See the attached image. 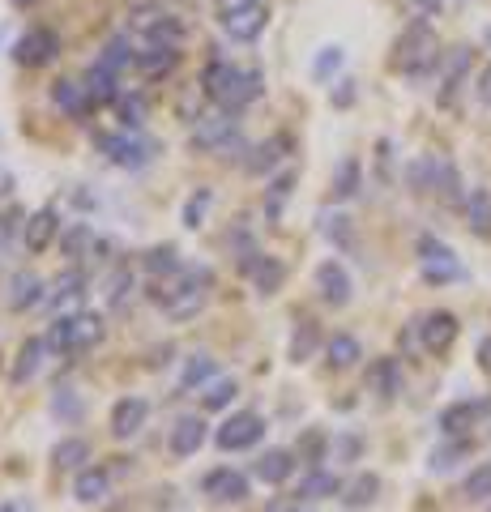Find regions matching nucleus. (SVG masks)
<instances>
[{
	"label": "nucleus",
	"mask_w": 491,
	"mask_h": 512,
	"mask_svg": "<svg viewBox=\"0 0 491 512\" xmlns=\"http://www.w3.org/2000/svg\"><path fill=\"white\" fill-rule=\"evenodd\" d=\"M201 86L223 111H244V107H252L261 99L265 77L257 69H240V64H231V60H210L205 64Z\"/></svg>",
	"instance_id": "f257e3e1"
},
{
	"label": "nucleus",
	"mask_w": 491,
	"mask_h": 512,
	"mask_svg": "<svg viewBox=\"0 0 491 512\" xmlns=\"http://www.w3.org/2000/svg\"><path fill=\"white\" fill-rule=\"evenodd\" d=\"M210 286H214V274L205 265L197 269H180L176 278H163L154 286V303L163 308L171 320H193L201 308H205V299H210Z\"/></svg>",
	"instance_id": "f03ea898"
},
{
	"label": "nucleus",
	"mask_w": 491,
	"mask_h": 512,
	"mask_svg": "<svg viewBox=\"0 0 491 512\" xmlns=\"http://www.w3.org/2000/svg\"><path fill=\"white\" fill-rule=\"evenodd\" d=\"M43 342H47V350H60V355H82V350L103 342V316H94V312L56 316Z\"/></svg>",
	"instance_id": "7ed1b4c3"
},
{
	"label": "nucleus",
	"mask_w": 491,
	"mask_h": 512,
	"mask_svg": "<svg viewBox=\"0 0 491 512\" xmlns=\"http://www.w3.org/2000/svg\"><path fill=\"white\" fill-rule=\"evenodd\" d=\"M406 180H410V188H415V192H436V197L449 201V205L462 201V180H457V167L449 163V158H440V154L415 158L410 171H406Z\"/></svg>",
	"instance_id": "20e7f679"
},
{
	"label": "nucleus",
	"mask_w": 491,
	"mask_h": 512,
	"mask_svg": "<svg viewBox=\"0 0 491 512\" xmlns=\"http://www.w3.org/2000/svg\"><path fill=\"white\" fill-rule=\"evenodd\" d=\"M440 60H445V56H440L436 30L423 26V22H415V26H410L406 35L398 39V56H393V64H398L402 73H410V77H427Z\"/></svg>",
	"instance_id": "39448f33"
},
{
	"label": "nucleus",
	"mask_w": 491,
	"mask_h": 512,
	"mask_svg": "<svg viewBox=\"0 0 491 512\" xmlns=\"http://www.w3.org/2000/svg\"><path fill=\"white\" fill-rule=\"evenodd\" d=\"M193 146L205 150V154H223V158H231V150H244V141H240V120H235V111L197 116V124H193Z\"/></svg>",
	"instance_id": "423d86ee"
},
{
	"label": "nucleus",
	"mask_w": 491,
	"mask_h": 512,
	"mask_svg": "<svg viewBox=\"0 0 491 512\" xmlns=\"http://www.w3.org/2000/svg\"><path fill=\"white\" fill-rule=\"evenodd\" d=\"M99 150L112 158L116 167H124V171H137V167H150L154 163V141L141 137L137 128H124V133H103L99 137Z\"/></svg>",
	"instance_id": "0eeeda50"
},
{
	"label": "nucleus",
	"mask_w": 491,
	"mask_h": 512,
	"mask_svg": "<svg viewBox=\"0 0 491 512\" xmlns=\"http://www.w3.org/2000/svg\"><path fill=\"white\" fill-rule=\"evenodd\" d=\"M419 269H423V278L432 282V286L457 282V278L466 274L462 261H457V252L449 244H440V239H423V244H419Z\"/></svg>",
	"instance_id": "6e6552de"
},
{
	"label": "nucleus",
	"mask_w": 491,
	"mask_h": 512,
	"mask_svg": "<svg viewBox=\"0 0 491 512\" xmlns=\"http://www.w3.org/2000/svg\"><path fill=\"white\" fill-rule=\"evenodd\" d=\"M261 436H265L261 414L240 410V414H231V419L218 427V448H223V453H240V448H252Z\"/></svg>",
	"instance_id": "1a4fd4ad"
},
{
	"label": "nucleus",
	"mask_w": 491,
	"mask_h": 512,
	"mask_svg": "<svg viewBox=\"0 0 491 512\" xmlns=\"http://www.w3.org/2000/svg\"><path fill=\"white\" fill-rule=\"evenodd\" d=\"M419 342H423V350H432V355H445V350L457 342V316L453 312H427L419 320Z\"/></svg>",
	"instance_id": "9d476101"
},
{
	"label": "nucleus",
	"mask_w": 491,
	"mask_h": 512,
	"mask_svg": "<svg viewBox=\"0 0 491 512\" xmlns=\"http://www.w3.org/2000/svg\"><path fill=\"white\" fill-rule=\"evenodd\" d=\"M56 52H60V43H56L52 30H43V26L26 30L18 39V47H13V56H18V64H26V69H39V64H47Z\"/></svg>",
	"instance_id": "9b49d317"
},
{
	"label": "nucleus",
	"mask_w": 491,
	"mask_h": 512,
	"mask_svg": "<svg viewBox=\"0 0 491 512\" xmlns=\"http://www.w3.org/2000/svg\"><path fill=\"white\" fill-rule=\"evenodd\" d=\"M470 64H474L470 47H453V52H445V60H440V103L457 99V90H462Z\"/></svg>",
	"instance_id": "f8f14e48"
},
{
	"label": "nucleus",
	"mask_w": 491,
	"mask_h": 512,
	"mask_svg": "<svg viewBox=\"0 0 491 512\" xmlns=\"http://www.w3.org/2000/svg\"><path fill=\"white\" fill-rule=\"evenodd\" d=\"M205 495L218 500V504H240L248 495V478L240 470H231V466L210 470V474H205Z\"/></svg>",
	"instance_id": "ddd939ff"
},
{
	"label": "nucleus",
	"mask_w": 491,
	"mask_h": 512,
	"mask_svg": "<svg viewBox=\"0 0 491 512\" xmlns=\"http://www.w3.org/2000/svg\"><path fill=\"white\" fill-rule=\"evenodd\" d=\"M316 291H321L325 303H334V308L351 303V274L342 269V261H325L316 269Z\"/></svg>",
	"instance_id": "4468645a"
},
{
	"label": "nucleus",
	"mask_w": 491,
	"mask_h": 512,
	"mask_svg": "<svg viewBox=\"0 0 491 512\" xmlns=\"http://www.w3.org/2000/svg\"><path fill=\"white\" fill-rule=\"evenodd\" d=\"M244 269L252 274V282H257L261 295H274L282 282H287V265L278 261V256H261V252H248L244 256Z\"/></svg>",
	"instance_id": "2eb2a0df"
},
{
	"label": "nucleus",
	"mask_w": 491,
	"mask_h": 512,
	"mask_svg": "<svg viewBox=\"0 0 491 512\" xmlns=\"http://www.w3.org/2000/svg\"><path fill=\"white\" fill-rule=\"evenodd\" d=\"M56 235H60V218H56L52 205H43V210H35V214L26 218V227H22V244H26L30 252H43Z\"/></svg>",
	"instance_id": "dca6fc26"
},
{
	"label": "nucleus",
	"mask_w": 491,
	"mask_h": 512,
	"mask_svg": "<svg viewBox=\"0 0 491 512\" xmlns=\"http://www.w3.org/2000/svg\"><path fill=\"white\" fill-rule=\"evenodd\" d=\"M146 419H150V406L141 402V397H124V402H116V410H112V436L129 440L146 427Z\"/></svg>",
	"instance_id": "f3484780"
},
{
	"label": "nucleus",
	"mask_w": 491,
	"mask_h": 512,
	"mask_svg": "<svg viewBox=\"0 0 491 512\" xmlns=\"http://www.w3.org/2000/svg\"><path fill=\"white\" fill-rule=\"evenodd\" d=\"M402 384H406V376H402V363L398 359H376L368 367V389L376 397H385V402H393V397L402 393Z\"/></svg>",
	"instance_id": "a211bd4d"
},
{
	"label": "nucleus",
	"mask_w": 491,
	"mask_h": 512,
	"mask_svg": "<svg viewBox=\"0 0 491 512\" xmlns=\"http://www.w3.org/2000/svg\"><path fill=\"white\" fill-rule=\"evenodd\" d=\"M265 22H269V9L265 5H252V9H244V13H231V18H223V30L231 39H240V43H252L265 30Z\"/></svg>",
	"instance_id": "6ab92c4d"
},
{
	"label": "nucleus",
	"mask_w": 491,
	"mask_h": 512,
	"mask_svg": "<svg viewBox=\"0 0 491 512\" xmlns=\"http://www.w3.org/2000/svg\"><path fill=\"white\" fill-rule=\"evenodd\" d=\"M483 402H457V406H449L445 414H440V431H445V436H453V440H462L466 431L474 427L483 419Z\"/></svg>",
	"instance_id": "aec40b11"
},
{
	"label": "nucleus",
	"mask_w": 491,
	"mask_h": 512,
	"mask_svg": "<svg viewBox=\"0 0 491 512\" xmlns=\"http://www.w3.org/2000/svg\"><path fill=\"white\" fill-rule=\"evenodd\" d=\"M176 60H180V47H171V43H146L137 52V69L150 73V77H163V73L176 69Z\"/></svg>",
	"instance_id": "412c9836"
},
{
	"label": "nucleus",
	"mask_w": 491,
	"mask_h": 512,
	"mask_svg": "<svg viewBox=\"0 0 491 512\" xmlns=\"http://www.w3.org/2000/svg\"><path fill=\"white\" fill-rule=\"evenodd\" d=\"M295 470V453H287V448H265L261 461H257V478L269 487H278V483H287Z\"/></svg>",
	"instance_id": "4be33fe9"
},
{
	"label": "nucleus",
	"mask_w": 491,
	"mask_h": 512,
	"mask_svg": "<svg viewBox=\"0 0 491 512\" xmlns=\"http://www.w3.org/2000/svg\"><path fill=\"white\" fill-rule=\"evenodd\" d=\"M73 491L82 504H99V500H107V491H112V474L103 466H86V470H77Z\"/></svg>",
	"instance_id": "5701e85b"
},
{
	"label": "nucleus",
	"mask_w": 491,
	"mask_h": 512,
	"mask_svg": "<svg viewBox=\"0 0 491 512\" xmlns=\"http://www.w3.org/2000/svg\"><path fill=\"white\" fill-rule=\"evenodd\" d=\"M47 299V291H43V278L39 274H18L9 282V303L18 312H26V308H39V303Z\"/></svg>",
	"instance_id": "b1692460"
},
{
	"label": "nucleus",
	"mask_w": 491,
	"mask_h": 512,
	"mask_svg": "<svg viewBox=\"0 0 491 512\" xmlns=\"http://www.w3.org/2000/svg\"><path fill=\"white\" fill-rule=\"evenodd\" d=\"M201 444H205V423L201 419H180L176 427H171V453L176 457H193Z\"/></svg>",
	"instance_id": "393cba45"
},
{
	"label": "nucleus",
	"mask_w": 491,
	"mask_h": 512,
	"mask_svg": "<svg viewBox=\"0 0 491 512\" xmlns=\"http://www.w3.org/2000/svg\"><path fill=\"white\" fill-rule=\"evenodd\" d=\"M86 295V274L82 269H65L56 282H52V291H47V299L56 303V308H69V303H77Z\"/></svg>",
	"instance_id": "a878e982"
},
{
	"label": "nucleus",
	"mask_w": 491,
	"mask_h": 512,
	"mask_svg": "<svg viewBox=\"0 0 491 512\" xmlns=\"http://www.w3.org/2000/svg\"><path fill=\"white\" fill-rule=\"evenodd\" d=\"M325 355H329V367L346 372V367H355L363 359V350H359V338H351V333H334V338L325 342Z\"/></svg>",
	"instance_id": "bb28decb"
},
{
	"label": "nucleus",
	"mask_w": 491,
	"mask_h": 512,
	"mask_svg": "<svg viewBox=\"0 0 491 512\" xmlns=\"http://www.w3.org/2000/svg\"><path fill=\"white\" fill-rule=\"evenodd\" d=\"M86 94H90V103H116L120 99V90H116V73L112 69H103V64H94V69L86 73Z\"/></svg>",
	"instance_id": "cd10ccee"
},
{
	"label": "nucleus",
	"mask_w": 491,
	"mask_h": 512,
	"mask_svg": "<svg viewBox=\"0 0 491 512\" xmlns=\"http://www.w3.org/2000/svg\"><path fill=\"white\" fill-rule=\"evenodd\" d=\"M466 222L474 235H491V192L487 188H474L466 197Z\"/></svg>",
	"instance_id": "c85d7f7f"
},
{
	"label": "nucleus",
	"mask_w": 491,
	"mask_h": 512,
	"mask_svg": "<svg viewBox=\"0 0 491 512\" xmlns=\"http://www.w3.org/2000/svg\"><path fill=\"white\" fill-rule=\"evenodd\" d=\"M291 150V141L287 137H269V141H261L257 150H252V158H248V171L252 175H265L269 167H278V158Z\"/></svg>",
	"instance_id": "c756f323"
},
{
	"label": "nucleus",
	"mask_w": 491,
	"mask_h": 512,
	"mask_svg": "<svg viewBox=\"0 0 491 512\" xmlns=\"http://www.w3.org/2000/svg\"><path fill=\"white\" fill-rule=\"evenodd\" d=\"M338 491H342V478L329 474V470H308V478L299 483V495H304V500H329V495H338Z\"/></svg>",
	"instance_id": "7c9ffc66"
},
{
	"label": "nucleus",
	"mask_w": 491,
	"mask_h": 512,
	"mask_svg": "<svg viewBox=\"0 0 491 512\" xmlns=\"http://www.w3.org/2000/svg\"><path fill=\"white\" fill-rule=\"evenodd\" d=\"M52 99L65 107L69 116H86V111H90V94H86L82 82H56L52 86Z\"/></svg>",
	"instance_id": "2f4dec72"
},
{
	"label": "nucleus",
	"mask_w": 491,
	"mask_h": 512,
	"mask_svg": "<svg viewBox=\"0 0 491 512\" xmlns=\"http://www.w3.org/2000/svg\"><path fill=\"white\" fill-rule=\"evenodd\" d=\"M376 491H380V478H376V474H359L355 483L342 487V504H346V508H368V504L376 500Z\"/></svg>",
	"instance_id": "473e14b6"
},
{
	"label": "nucleus",
	"mask_w": 491,
	"mask_h": 512,
	"mask_svg": "<svg viewBox=\"0 0 491 512\" xmlns=\"http://www.w3.org/2000/svg\"><path fill=\"white\" fill-rule=\"evenodd\" d=\"M210 380H218L214 376V359L210 355H193V359H188V367H184V376H180V389L193 393V389H205Z\"/></svg>",
	"instance_id": "72a5a7b5"
},
{
	"label": "nucleus",
	"mask_w": 491,
	"mask_h": 512,
	"mask_svg": "<svg viewBox=\"0 0 491 512\" xmlns=\"http://www.w3.org/2000/svg\"><path fill=\"white\" fill-rule=\"evenodd\" d=\"M52 461L60 470H86V461H90V444L86 440H60L56 444V453Z\"/></svg>",
	"instance_id": "f704fd0d"
},
{
	"label": "nucleus",
	"mask_w": 491,
	"mask_h": 512,
	"mask_svg": "<svg viewBox=\"0 0 491 512\" xmlns=\"http://www.w3.org/2000/svg\"><path fill=\"white\" fill-rule=\"evenodd\" d=\"M43 350H47V342L43 338H30L22 350H18V363H13V380H30V376H35L39 372V363H43Z\"/></svg>",
	"instance_id": "c9c22d12"
},
{
	"label": "nucleus",
	"mask_w": 491,
	"mask_h": 512,
	"mask_svg": "<svg viewBox=\"0 0 491 512\" xmlns=\"http://www.w3.org/2000/svg\"><path fill=\"white\" fill-rule=\"evenodd\" d=\"M146 269H150L154 278H176L184 265H180V252L167 244V248H150L146 252Z\"/></svg>",
	"instance_id": "e433bc0d"
},
{
	"label": "nucleus",
	"mask_w": 491,
	"mask_h": 512,
	"mask_svg": "<svg viewBox=\"0 0 491 512\" xmlns=\"http://www.w3.org/2000/svg\"><path fill=\"white\" fill-rule=\"evenodd\" d=\"M235 393H240V384H235L231 376H218V380H210L205 384V410H227L231 402H235Z\"/></svg>",
	"instance_id": "4c0bfd02"
},
{
	"label": "nucleus",
	"mask_w": 491,
	"mask_h": 512,
	"mask_svg": "<svg viewBox=\"0 0 491 512\" xmlns=\"http://www.w3.org/2000/svg\"><path fill=\"white\" fill-rule=\"evenodd\" d=\"M133 291H137V282H133V274L129 269H116L112 274V282H107V308H129V299H133Z\"/></svg>",
	"instance_id": "58836bf2"
},
{
	"label": "nucleus",
	"mask_w": 491,
	"mask_h": 512,
	"mask_svg": "<svg viewBox=\"0 0 491 512\" xmlns=\"http://www.w3.org/2000/svg\"><path fill=\"white\" fill-rule=\"evenodd\" d=\"M291 188H295V175H291V171H282L278 180L265 188V214H269V218H282V205H287Z\"/></svg>",
	"instance_id": "ea45409f"
},
{
	"label": "nucleus",
	"mask_w": 491,
	"mask_h": 512,
	"mask_svg": "<svg viewBox=\"0 0 491 512\" xmlns=\"http://www.w3.org/2000/svg\"><path fill=\"white\" fill-rule=\"evenodd\" d=\"M99 64H103V69H112V73L120 77L124 69H129V64H137V52H133V47H129V43H124V39H112V43H107V47H103V56H99Z\"/></svg>",
	"instance_id": "a19ab883"
},
{
	"label": "nucleus",
	"mask_w": 491,
	"mask_h": 512,
	"mask_svg": "<svg viewBox=\"0 0 491 512\" xmlns=\"http://www.w3.org/2000/svg\"><path fill=\"white\" fill-rule=\"evenodd\" d=\"M60 248H65L69 256H94V231L90 227H82V222H77V227H69L65 235H60Z\"/></svg>",
	"instance_id": "79ce46f5"
},
{
	"label": "nucleus",
	"mask_w": 491,
	"mask_h": 512,
	"mask_svg": "<svg viewBox=\"0 0 491 512\" xmlns=\"http://www.w3.org/2000/svg\"><path fill=\"white\" fill-rule=\"evenodd\" d=\"M316 342H321V333H316V325H312V320H299V329H295V338H291V359H295V363L312 359Z\"/></svg>",
	"instance_id": "37998d69"
},
{
	"label": "nucleus",
	"mask_w": 491,
	"mask_h": 512,
	"mask_svg": "<svg viewBox=\"0 0 491 512\" xmlns=\"http://www.w3.org/2000/svg\"><path fill=\"white\" fill-rule=\"evenodd\" d=\"M462 495L470 504H479V500H491V461H483L479 470H470V478L462 483Z\"/></svg>",
	"instance_id": "c03bdc74"
},
{
	"label": "nucleus",
	"mask_w": 491,
	"mask_h": 512,
	"mask_svg": "<svg viewBox=\"0 0 491 512\" xmlns=\"http://www.w3.org/2000/svg\"><path fill=\"white\" fill-rule=\"evenodd\" d=\"M116 111H120V120H124V128H141L146 124V99H141V94H120L116 99Z\"/></svg>",
	"instance_id": "a18cd8bd"
},
{
	"label": "nucleus",
	"mask_w": 491,
	"mask_h": 512,
	"mask_svg": "<svg viewBox=\"0 0 491 512\" xmlns=\"http://www.w3.org/2000/svg\"><path fill=\"white\" fill-rule=\"evenodd\" d=\"M355 192H359V163H355V158H346V163L338 167V175H334V197H355Z\"/></svg>",
	"instance_id": "49530a36"
},
{
	"label": "nucleus",
	"mask_w": 491,
	"mask_h": 512,
	"mask_svg": "<svg viewBox=\"0 0 491 512\" xmlns=\"http://www.w3.org/2000/svg\"><path fill=\"white\" fill-rule=\"evenodd\" d=\"M210 201H214V192L210 188H201L197 192V197H188V205H184V227H201V222H205V214H210Z\"/></svg>",
	"instance_id": "de8ad7c7"
},
{
	"label": "nucleus",
	"mask_w": 491,
	"mask_h": 512,
	"mask_svg": "<svg viewBox=\"0 0 491 512\" xmlns=\"http://www.w3.org/2000/svg\"><path fill=\"white\" fill-rule=\"evenodd\" d=\"M466 448H470L466 440H453L449 448H436V453H432V470H436V474H440V470H453V466H457V457H462Z\"/></svg>",
	"instance_id": "09e8293b"
},
{
	"label": "nucleus",
	"mask_w": 491,
	"mask_h": 512,
	"mask_svg": "<svg viewBox=\"0 0 491 512\" xmlns=\"http://www.w3.org/2000/svg\"><path fill=\"white\" fill-rule=\"evenodd\" d=\"M299 457H304L308 466L316 470V461L325 457V436H321V431H308V436H304V444H299Z\"/></svg>",
	"instance_id": "8fccbe9b"
},
{
	"label": "nucleus",
	"mask_w": 491,
	"mask_h": 512,
	"mask_svg": "<svg viewBox=\"0 0 491 512\" xmlns=\"http://www.w3.org/2000/svg\"><path fill=\"white\" fill-rule=\"evenodd\" d=\"M312 69H316V77H329V73H338V69H342V47H325V52L316 56V64H312Z\"/></svg>",
	"instance_id": "3c124183"
},
{
	"label": "nucleus",
	"mask_w": 491,
	"mask_h": 512,
	"mask_svg": "<svg viewBox=\"0 0 491 512\" xmlns=\"http://www.w3.org/2000/svg\"><path fill=\"white\" fill-rule=\"evenodd\" d=\"M321 222H325L321 231H325L329 239H334V244H351V227H346V218H329V214H325Z\"/></svg>",
	"instance_id": "603ef678"
},
{
	"label": "nucleus",
	"mask_w": 491,
	"mask_h": 512,
	"mask_svg": "<svg viewBox=\"0 0 491 512\" xmlns=\"http://www.w3.org/2000/svg\"><path fill=\"white\" fill-rule=\"evenodd\" d=\"M252 5H261V0H218V18H231V13H244Z\"/></svg>",
	"instance_id": "864d4df0"
},
{
	"label": "nucleus",
	"mask_w": 491,
	"mask_h": 512,
	"mask_svg": "<svg viewBox=\"0 0 491 512\" xmlns=\"http://www.w3.org/2000/svg\"><path fill=\"white\" fill-rule=\"evenodd\" d=\"M474 90H479V103H483V107H491V64L479 73V86H474Z\"/></svg>",
	"instance_id": "5fc2aeb1"
},
{
	"label": "nucleus",
	"mask_w": 491,
	"mask_h": 512,
	"mask_svg": "<svg viewBox=\"0 0 491 512\" xmlns=\"http://www.w3.org/2000/svg\"><path fill=\"white\" fill-rule=\"evenodd\" d=\"M410 5H415L419 13H440V9H453L449 0H410Z\"/></svg>",
	"instance_id": "6e6d98bb"
},
{
	"label": "nucleus",
	"mask_w": 491,
	"mask_h": 512,
	"mask_svg": "<svg viewBox=\"0 0 491 512\" xmlns=\"http://www.w3.org/2000/svg\"><path fill=\"white\" fill-rule=\"evenodd\" d=\"M9 235H13V218H0V256H5V244H9Z\"/></svg>",
	"instance_id": "4d7b16f0"
},
{
	"label": "nucleus",
	"mask_w": 491,
	"mask_h": 512,
	"mask_svg": "<svg viewBox=\"0 0 491 512\" xmlns=\"http://www.w3.org/2000/svg\"><path fill=\"white\" fill-rule=\"evenodd\" d=\"M479 363H483V367H487V372H491V338H487V342L479 346Z\"/></svg>",
	"instance_id": "13d9d810"
},
{
	"label": "nucleus",
	"mask_w": 491,
	"mask_h": 512,
	"mask_svg": "<svg viewBox=\"0 0 491 512\" xmlns=\"http://www.w3.org/2000/svg\"><path fill=\"white\" fill-rule=\"evenodd\" d=\"M9 184H13V175H9L5 167H0V197H5V192H9Z\"/></svg>",
	"instance_id": "bf43d9fd"
},
{
	"label": "nucleus",
	"mask_w": 491,
	"mask_h": 512,
	"mask_svg": "<svg viewBox=\"0 0 491 512\" xmlns=\"http://www.w3.org/2000/svg\"><path fill=\"white\" fill-rule=\"evenodd\" d=\"M0 512H30L26 504H18V500H9V504H0Z\"/></svg>",
	"instance_id": "052dcab7"
},
{
	"label": "nucleus",
	"mask_w": 491,
	"mask_h": 512,
	"mask_svg": "<svg viewBox=\"0 0 491 512\" xmlns=\"http://www.w3.org/2000/svg\"><path fill=\"white\" fill-rule=\"evenodd\" d=\"M265 512H295V508H291V504H282V500H274V504H269Z\"/></svg>",
	"instance_id": "680f3d73"
},
{
	"label": "nucleus",
	"mask_w": 491,
	"mask_h": 512,
	"mask_svg": "<svg viewBox=\"0 0 491 512\" xmlns=\"http://www.w3.org/2000/svg\"><path fill=\"white\" fill-rule=\"evenodd\" d=\"M483 43H487V47H491V26H487V30H483Z\"/></svg>",
	"instance_id": "e2e57ef3"
},
{
	"label": "nucleus",
	"mask_w": 491,
	"mask_h": 512,
	"mask_svg": "<svg viewBox=\"0 0 491 512\" xmlns=\"http://www.w3.org/2000/svg\"><path fill=\"white\" fill-rule=\"evenodd\" d=\"M13 5H35V0H13Z\"/></svg>",
	"instance_id": "0e129e2a"
},
{
	"label": "nucleus",
	"mask_w": 491,
	"mask_h": 512,
	"mask_svg": "<svg viewBox=\"0 0 491 512\" xmlns=\"http://www.w3.org/2000/svg\"><path fill=\"white\" fill-rule=\"evenodd\" d=\"M449 5H462V0H449Z\"/></svg>",
	"instance_id": "69168bd1"
},
{
	"label": "nucleus",
	"mask_w": 491,
	"mask_h": 512,
	"mask_svg": "<svg viewBox=\"0 0 491 512\" xmlns=\"http://www.w3.org/2000/svg\"><path fill=\"white\" fill-rule=\"evenodd\" d=\"M295 512H299V508H295Z\"/></svg>",
	"instance_id": "338daca9"
}]
</instances>
